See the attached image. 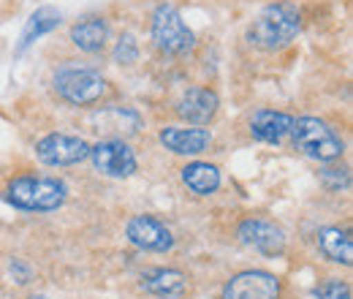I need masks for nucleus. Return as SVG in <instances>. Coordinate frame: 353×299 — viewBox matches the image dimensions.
Masks as SVG:
<instances>
[{
	"mask_svg": "<svg viewBox=\"0 0 353 299\" xmlns=\"http://www.w3.org/2000/svg\"><path fill=\"white\" fill-rule=\"evenodd\" d=\"M60 22H63V14H60L54 6H41V8H36V11L30 14L28 25L22 28V36H19V44H17V49H14V52H17V55H22L28 46H33L41 36L52 33Z\"/></svg>",
	"mask_w": 353,
	"mask_h": 299,
	"instance_id": "nucleus-17",
	"label": "nucleus"
},
{
	"mask_svg": "<svg viewBox=\"0 0 353 299\" xmlns=\"http://www.w3.org/2000/svg\"><path fill=\"white\" fill-rule=\"evenodd\" d=\"M54 93L71 106H92L106 93V79L92 68H63L54 74Z\"/></svg>",
	"mask_w": 353,
	"mask_h": 299,
	"instance_id": "nucleus-5",
	"label": "nucleus"
},
{
	"mask_svg": "<svg viewBox=\"0 0 353 299\" xmlns=\"http://www.w3.org/2000/svg\"><path fill=\"white\" fill-rule=\"evenodd\" d=\"M321 180L329 191H340V188H348L351 185V174L348 169H323L321 171Z\"/></svg>",
	"mask_w": 353,
	"mask_h": 299,
	"instance_id": "nucleus-21",
	"label": "nucleus"
},
{
	"mask_svg": "<svg viewBox=\"0 0 353 299\" xmlns=\"http://www.w3.org/2000/svg\"><path fill=\"white\" fill-rule=\"evenodd\" d=\"M283 283L266 269H245L225 280L221 299H280Z\"/></svg>",
	"mask_w": 353,
	"mask_h": 299,
	"instance_id": "nucleus-6",
	"label": "nucleus"
},
{
	"mask_svg": "<svg viewBox=\"0 0 353 299\" xmlns=\"http://www.w3.org/2000/svg\"><path fill=\"white\" fill-rule=\"evenodd\" d=\"M125 237L128 242L141 248V251H150V253H166L174 248V234L166 223H161L158 218L152 215H136L128 220L125 226Z\"/></svg>",
	"mask_w": 353,
	"mask_h": 299,
	"instance_id": "nucleus-10",
	"label": "nucleus"
},
{
	"mask_svg": "<svg viewBox=\"0 0 353 299\" xmlns=\"http://www.w3.org/2000/svg\"><path fill=\"white\" fill-rule=\"evenodd\" d=\"M221 109V98L215 90L210 87H190L182 93V98L176 101L174 112L179 115V120L190 123V126H207L215 120Z\"/></svg>",
	"mask_w": 353,
	"mask_h": 299,
	"instance_id": "nucleus-11",
	"label": "nucleus"
},
{
	"mask_svg": "<svg viewBox=\"0 0 353 299\" xmlns=\"http://www.w3.org/2000/svg\"><path fill=\"white\" fill-rule=\"evenodd\" d=\"M68 185L57 177L22 174L6 185V202L22 213H54L65 204Z\"/></svg>",
	"mask_w": 353,
	"mask_h": 299,
	"instance_id": "nucleus-2",
	"label": "nucleus"
},
{
	"mask_svg": "<svg viewBox=\"0 0 353 299\" xmlns=\"http://www.w3.org/2000/svg\"><path fill=\"white\" fill-rule=\"evenodd\" d=\"M141 289L152 297L176 299L188 291V278L172 267H155V269L141 275Z\"/></svg>",
	"mask_w": 353,
	"mask_h": 299,
	"instance_id": "nucleus-14",
	"label": "nucleus"
},
{
	"mask_svg": "<svg viewBox=\"0 0 353 299\" xmlns=\"http://www.w3.org/2000/svg\"><path fill=\"white\" fill-rule=\"evenodd\" d=\"M182 182L196 193V196H212L218 188H221L223 177L221 169L212 166V164H204V161H193L182 169Z\"/></svg>",
	"mask_w": 353,
	"mask_h": 299,
	"instance_id": "nucleus-18",
	"label": "nucleus"
},
{
	"mask_svg": "<svg viewBox=\"0 0 353 299\" xmlns=\"http://www.w3.org/2000/svg\"><path fill=\"white\" fill-rule=\"evenodd\" d=\"M158 142L174 153V155H201L212 144V131L207 128H182V126H166L161 131Z\"/></svg>",
	"mask_w": 353,
	"mask_h": 299,
	"instance_id": "nucleus-12",
	"label": "nucleus"
},
{
	"mask_svg": "<svg viewBox=\"0 0 353 299\" xmlns=\"http://www.w3.org/2000/svg\"><path fill=\"white\" fill-rule=\"evenodd\" d=\"M33 299H46V297H33Z\"/></svg>",
	"mask_w": 353,
	"mask_h": 299,
	"instance_id": "nucleus-23",
	"label": "nucleus"
},
{
	"mask_svg": "<svg viewBox=\"0 0 353 299\" xmlns=\"http://www.w3.org/2000/svg\"><path fill=\"white\" fill-rule=\"evenodd\" d=\"M90 155V144L79 136L49 133L36 142V158L44 166H74Z\"/></svg>",
	"mask_w": 353,
	"mask_h": 299,
	"instance_id": "nucleus-9",
	"label": "nucleus"
},
{
	"mask_svg": "<svg viewBox=\"0 0 353 299\" xmlns=\"http://www.w3.org/2000/svg\"><path fill=\"white\" fill-rule=\"evenodd\" d=\"M236 237L242 245L259 251L266 258H280L285 253V245H288L285 231L266 218H245L236 229Z\"/></svg>",
	"mask_w": 353,
	"mask_h": 299,
	"instance_id": "nucleus-8",
	"label": "nucleus"
},
{
	"mask_svg": "<svg viewBox=\"0 0 353 299\" xmlns=\"http://www.w3.org/2000/svg\"><path fill=\"white\" fill-rule=\"evenodd\" d=\"M291 136H294L296 150L302 155L312 158V161H318V164H332L345 150L343 136L332 128L329 123H323L318 117H299V120H294Z\"/></svg>",
	"mask_w": 353,
	"mask_h": 299,
	"instance_id": "nucleus-3",
	"label": "nucleus"
},
{
	"mask_svg": "<svg viewBox=\"0 0 353 299\" xmlns=\"http://www.w3.org/2000/svg\"><path fill=\"white\" fill-rule=\"evenodd\" d=\"M302 33V11L291 0L269 3L264 11L250 22L248 41L261 52H277L285 49Z\"/></svg>",
	"mask_w": 353,
	"mask_h": 299,
	"instance_id": "nucleus-1",
	"label": "nucleus"
},
{
	"mask_svg": "<svg viewBox=\"0 0 353 299\" xmlns=\"http://www.w3.org/2000/svg\"><path fill=\"white\" fill-rule=\"evenodd\" d=\"M90 161L95 171H101L103 177H114V180H125L139 169L136 153L131 144H125L123 139H103L95 147H90Z\"/></svg>",
	"mask_w": 353,
	"mask_h": 299,
	"instance_id": "nucleus-7",
	"label": "nucleus"
},
{
	"mask_svg": "<svg viewBox=\"0 0 353 299\" xmlns=\"http://www.w3.org/2000/svg\"><path fill=\"white\" fill-rule=\"evenodd\" d=\"M312 299H351V286L345 280H323L312 289Z\"/></svg>",
	"mask_w": 353,
	"mask_h": 299,
	"instance_id": "nucleus-19",
	"label": "nucleus"
},
{
	"mask_svg": "<svg viewBox=\"0 0 353 299\" xmlns=\"http://www.w3.org/2000/svg\"><path fill=\"white\" fill-rule=\"evenodd\" d=\"M152 41L166 55H188L196 46V36L172 3H161L152 11Z\"/></svg>",
	"mask_w": 353,
	"mask_h": 299,
	"instance_id": "nucleus-4",
	"label": "nucleus"
},
{
	"mask_svg": "<svg viewBox=\"0 0 353 299\" xmlns=\"http://www.w3.org/2000/svg\"><path fill=\"white\" fill-rule=\"evenodd\" d=\"M139 60V44L133 39L131 33H125V36H120V41L114 46V63H120V66H131Z\"/></svg>",
	"mask_w": 353,
	"mask_h": 299,
	"instance_id": "nucleus-20",
	"label": "nucleus"
},
{
	"mask_svg": "<svg viewBox=\"0 0 353 299\" xmlns=\"http://www.w3.org/2000/svg\"><path fill=\"white\" fill-rule=\"evenodd\" d=\"M318 251L321 256L334 261V264H343V267H351L353 264V237L348 229H340V226H326L318 231Z\"/></svg>",
	"mask_w": 353,
	"mask_h": 299,
	"instance_id": "nucleus-15",
	"label": "nucleus"
},
{
	"mask_svg": "<svg viewBox=\"0 0 353 299\" xmlns=\"http://www.w3.org/2000/svg\"><path fill=\"white\" fill-rule=\"evenodd\" d=\"M11 272H17V275H19V280H17V283H28V280H30V269H28V267H22V261H14V264H11Z\"/></svg>",
	"mask_w": 353,
	"mask_h": 299,
	"instance_id": "nucleus-22",
	"label": "nucleus"
},
{
	"mask_svg": "<svg viewBox=\"0 0 353 299\" xmlns=\"http://www.w3.org/2000/svg\"><path fill=\"white\" fill-rule=\"evenodd\" d=\"M294 117L285 112H274V109H261L250 117V136L256 142L266 144H280L285 136H291Z\"/></svg>",
	"mask_w": 353,
	"mask_h": 299,
	"instance_id": "nucleus-13",
	"label": "nucleus"
},
{
	"mask_svg": "<svg viewBox=\"0 0 353 299\" xmlns=\"http://www.w3.org/2000/svg\"><path fill=\"white\" fill-rule=\"evenodd\" d=\"M109 41V22L103 17H85L71 28V44L82 52H101Z\"/></svg>",
	"mask_w": 353,
	"mask_h": 299,
	"instance_id": "nucleus-16",
	"label": "nucleus"
}]
</instances>
